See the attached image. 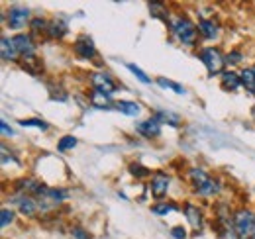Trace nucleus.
I'll use <instances>...</instances> for the list:
<instances>
[{"mask_svg":"<svg viewBox=\"0 0 255 239\" xmlns=\"http://www.w3.org/2000/svg\"><path fill=\"white\" fill-rule=\"evenodd\" d=\"M238 239H255V216L250 210H242L236 214L234 220Z\"/></svg>","mask_w":255,"mask_h":239,"instance_id":"nucleus-1","label":"nucleus"},{"mask_svg":"<svg viewBox=\"0 0 255 239\" xmlns=\"http://www.w3.org/2000/svg\"><path fill=\"white\" fill-rule=\"evenodd\" d=\"M189 175H191V180L192 184H194V188L202 194V196H212V194H216L218 190H220V186H218V182L216 180H212L202 169H191L189 171Z\"/></svg>","mask_w":255,"mask_h":239,"instance_id":"nucleus-2","label":"nucleus"},{"mask_svg":"<svg viewBox=\"0 0 255 239\" xmlns=\"http://www.w3.org/2000/svg\"><path fill=\"white\" fill-rule=\"evenodd\" d=\"M171 28L175 31V35L179 37V41H183V43H187V45H192V43L196 41V26L192 24L191 20H187V18H177V20L171 24Z\"/></svg>","mask_w":255,"mask_h":239,"instance_id":"nucleus-3","label":"nucleus"},{"mask_svg":"<svg viewBox=\"0 0 255 239\" xmlns=\"http://www.w3.org/2000/svg\"><path fill=\"white\" fill-rule=\"evenodd\" d=\"M200 61L206 65V69H208L210 75L222 73L224 63H226V59L222 57V53H220L216 47H204V49L200 51Z\"/></svg>","mask_w":255,"mask_h":239,"instance_id":"nucleus-4","label":"nucleus"},{"mask_svg":"<svg viewBox=\"0 0 255 239\" xmlns=\"http://www.w3.org/2000/svg\"><path fill=\"white\" fill-rule=\"evenodd\" d=\"M28 18H30V10L28 8H24V6H12L10 12H8V26L14 28V30H20V28L26 26Z\"/></svg>","mask_w":255,"mask_h":239,"instance_id":"nucleus-5","label":"nucleus"},{"mask_svg":"<svg viewBox=\"0 0 255 239\" xmlns=\"http://www.w3.org/2000/svg\"><path fill=\"white\" fill-rule=\"evenodd\" d=\"M91 81H93V87H95V90H100V92L114 94V92L118 90L116 83L112 81V77H110L108 73H95V75L91 77Z\"/></svg>","mask_w":255,"mask_h":239,"instance_id":"nucleus-6","label":"nucleus"},{"mask_svg":"<svg viewBox=\"0 0 255 239\" xmlns=\"http://www.w3.org/2000/svg\"><path fill=\"white\" fill-rule=\"evenodd\" d=\"M12 41H14V47H16V51H18V55H22V57L33 55L35 45H33V41L30 35H26V33H18V35L12 37Z\"/></svg>","mask_w":255,"mask_h":239,"instance_id":"nucleus-7","label":"nucleus"},{"mask_svg":"<svg viewBox=\"0 0 255 239\" xmlns=\"http://www.w3.org/2000/svg\"><path fill=\"white\" fill-rule=\"evenodd\" d=\"M75 53H77L81 59H93L96 53L93 39H91V37H79L77 43H75Z\"/></svg>","mask_w":255,"mask_h":239,"instance_id":"nucleus-8","label":"nucleus"},{"mask_svg":"<svg viewBox=\"0 0 255 239\" xmlns=\"http://www.w3.org/2000/svg\"><path fill=\"white\" fill-rule=\"evenodd\" d=\"M135 127H137V131H139L143 137H157L161 133V121L155 118V116L145 120V121H139Z\"/></svg>","mask_w":255,"mask_h":239,"instance_id":"nucleus-9","label":"nucleus"},{"mask_svg":"<svg viewBox=\"0 0 255 239\" xmlns=\"http://www.w3.org/2000/svg\"><path fill=\"white\" fill-rule=\"evenodd\" d=\"M169 190V177L165 173H157L153 179H151V194L155 198H163Z\"/></svg>","mask_w":255,"mask_h":239,"instance_id":"nucleus-10","label":"nucleus"},{"mask_svg":"<svg viewBox=\"0 0 255 239\" xmlns=\"http://www.w3.org/2000/svg\"><path fill=\"white\" fill-rule=\"evenodd\" d=\"M0 55H2V59L4 61L16 59V57H18V51H16V47H14V41H12V39L2 37V41H0Z\"/></svg>","mask_w":255,"mask_h":239,"instance_id":"nucleus-11","label":"nucleus"},{"mask_svg":"<svg viewBox=\"0 0 255 239\" xmlns=\"http://www.w3.org/2000/svg\"><path fill=\"white\" fill-rule=\"evenodd\" d=\"M222 87L226 90H238L240 87H242V79H240V75H236V73H232V71L222 73Z\"/></svg>","mask_w":255,"mask_h":239,"instance_id":"nucleus-12","label":"nucleus"},{"mask_svg":"<svg viewBox=\"0 0 255 239\" xmlns=\"http://www.w3.org/2000/svg\"><path fill=\"white\" fill-rule=\"evenodd\" d=\"M20 212L24 214V216H33L35 212H37V202L33 200V198H30L28 194H24L22 198H20Z\"/></svg>","mask_w":255,"mask_h":239,"instance_id":"nucleus-13","label":"nucleus"},{"mask_svg":"<svg viewBox=\"0 0 255 239\" xmlns=\"http://www.w3.org/2000/svg\"><path fill=\"white\" fill-rule=\"evenodd\" d=\"M114 108L120 110V112H124V114H128V116H137V114H139V106H137L135 102H128V100H118V102H114Z\"/></svg>","mask_w":255,"mask_h":239,"instance_id":"nucleus-14","label":"nucleus"},{"mask_svg":"<svg viewBox=\"0 0 255 239\" xmlns=\"http://www.w3.org/2000/svg\"><path fill=\"white\" fill-rule=\"evenodd\" d=\"M198 30L202 31V35L208 37V39H214L218 35V28H216V24L212 20H200L198 22Z\"/></svg>","mask_w":255,"mask_h":239,"instance_id":"nucleus-15","label":"nucleus"},{"mask_svg":"<svg viewBox=\"0 0 255 239\" xmlns=\"http://www.w3.org/2000/svg\"><path fill=\"white\" fill-rule=\"evenodd\" d=\"M91 102L95 104L96 108H108L110 106V94L100 92V90H93L91 92Z\"/></svg>","mask_w":255,"mask_h":239,"instance_id":"nucleus-16","label":"nucleus"},{"mask_svg":"<svg viewBox=\"0 0 255 239\" xmlns=\"http://www.w3.org/2000/svg\"><path fill=\"white\" fill-rule=\"evenodd\" d=\"M185 212H187V220L191 222V226L198 232L200 228H202V216H200V212H198V208H194V206H187L185 208Z\"/></svg>","mask_w":255,"mask_h":239,"instance_id":"nucleus-17","label":"nucleus"},{"mask_svg":"<svg viewBox=\"0 0 255 239\" xmlns=\"http://www.w3.org/2000/svg\"><path fill=\"white\" fill-rule=\"evenodd\" d=\"M240 79H242V85L250 90V92L255 94V71L254 69H244L242 75H240Z\"/></svg>","mask_w":255,"mask_h":239,"instance_id":"nucleus-18","label":"nucleus"},{"mask_svg":"<svg viewBox=\"0 0 255 239\" xmlns=\"http://www.w3.org/2000/svg\"><path fill=\"white\" fill-rule=\"evenodd\" d=\"M22 67H24L26 71H30L32 75H37V73L41 71V63L37 61V57H35V55H28V57H24Z\"/></svg>","mask_w":255,"mask_h":239,"instance_id":"nucleus-19","label":"nucleus"},{"mask_svg":"<svg viewBox=\"0 0 255 239\" xmlns=\"http://www.w3.org/2000/svg\"><path fill=\"white\" fill-rule=\"evenodd\" d=\"M47 33H49V37H63L65 33H67V26H65L63 22H51L49 24V28H47Z\"/></svg>","mask_w":255,"mask_h":239,"instance_id":"nucleus-20","label":"nucleus"},{"mask_svg":"<svg viewBox=\"0 0 255 239\" xmlns=\"http://www.w3.org/2000/svg\"><path fill=\"white\" fill-rule=\"evenodd\" d=\"M177 206L175 204H167V202H161V204H155L151 206V214H157V216H167L171 212H175Z\"/></svg>","mask_w":255,"mask_h":239,"instance_id":"nucleus-21","label":"nucleus"},{"mask_svg":"<svg viewBox=\"0 0 255 239\" xmlns=\"http://www.w3.org/2000/svg\"><path fill=\"white\" fill-rule=\"evenodd\" d=\"M157 85H159V87H163V89H171V90H175L177 94H185V92H187V90L183 89V87H181L179 83H173V81H167V79H163V77H159V79H157Z\"/></svg>","mask_w":255,"mask_h":239,"instance_id":"nucleus-22","label":"nucleus"},{"mask_svg":"<svg viewBox=\"0 0 255 239\" xmlns=\"http://www.w3.org/2000/svg\"><path fill=\"white\" fill-rule=\"evenodd\" d=\"M75 145H77V139H75L73 135H65V137H61V139H59V143H57V151L65 153V151L73 149Z\"/></svg>","mask_w":255,"mask_h":239,"instance_id":"nucleus-23","label":"nucleus"},{"mask_svg":"<svg viewBox=\"0 0 255 239\" xmlns=\"http://www.w3.org/2000/svg\"><path fill=\"white\" fill-rule=\"evenodd\" d=\"M149 12H151L153 18H161V20L167 22V12H165L163 4H159V2H149Z\"/></svg>","mask_w":255,"mask_h":239,"instance_id":"nucleus-24","label":"nucleus"},{"mask_svg":"<svg viewBox=\"0 0 255 239\" xmlns=\"http://www.w3.org/2000/svg\"><path fill=\"white\" fill-rule=\"evenodd\" d=\"M155 118L159 120V121H167L171 125H179V116L177 114H171V112H165V110H159L155 114Z\"/></svg>","mask_w":255,"mask_h":239,"instance_id":"nucleus-25","label":"nucleus"},{"mask_svg":"<svg viewBox=\"0 0 255 239\" xmlns=\"http://www.w3.org/2000/svg\"><path fill=\"white\" fill-rule=\"evenodd\" d=\"M128 69H129V71H131V73H133V75H135V77H137L141 83H145V85H147V83H151V79H149V77H147V75H145V73H143L139 67H135L133 63H129V65H128Z\"/></svg>","mask_w":255,"mask_h":239,"instance_id":"nucleus-26","label":"nucleus"},{"mask_svg":"<svg viewBox=\"0 0 255 239\" xmlns=\"http://www.w3.org/2000/svg\"><path fill=\"white\" fill-rule=\"evenodd\" d=\"M12 222H14V212L8 208H4L2 212H0V226L6 228V226L12 224Z\"/></svg>","mask_w":255,"mask_h":239,"instance_id":"nucleus-27","label":"nucleus"},{"mask_svg":"<svg viewBox=\"0 0 255 239\" xmlns=\"http://www.w3.org/2000/svg\"><path fill=\"white\" fill-rule=\"evenodd\" d=\"M129 173H131L133 177H137V179H141V177H147V175H149V171H147V169H143V165H139V163H133V165L129 167Z\"/></svg>","mask_w":255,"mask_h":239,"instance_id":"nucleus-28","label":"nucleus"},{"mask_svg":"<svg viewBox=\"0 0 255 239\" xmlns=\"http://www.w3.org/2000/svg\"><path fill=\"white\" fill-rule=\"evenodd\" d=\"M22 125H26V127H39V129H47V123L45 121H41V120H22L20 121Z\"/></svg>","mask_w":255,"mask_h":239,"instance_id":"nucleus-29","label":"nucleus"},{"mask_svg":"<svg viewBox=\"0 0 255 239\" xmlns=\"http://www.w3.org/2000/svg\"><path fill=\"white\" fill-rule=\"evenodd\" d=\"M242 61V55L238 53V51H232L228 57H226V63H230V65H236V63H240Z\"/></svg>","mask_w":255,"mask_h":239,"instance_id":"nucleus-30","label":"nucleus"},{"mask_svg":"<svg viewBox=\"0 0 255 239\" xmlns=\"http://www.w3.org/2000/svg\"><path fill=\"white\" fill-rule=\"evenodd\" d=\"M171 234H173V238H175V239H185V238H187V232H185L183 228H173V232H171Z\"/></svg>","mask_w":255,"mask_h":239,"instance_id":"nucleus-31","label":"nucleus"},{"mask_svg":"<svg viewBox=\"0 0 255 239\" xmlns=\"http://www.w3.org/2000/svg\"><path fill=\"white\" fill-rule=\"evenodd\" d=\"M0 129H2V133H4V135H6V137H10V135H12V129H10V127H8V123H6V121H4V120H2V121H0Z\"/></svg>","mask_w":255,"mask_h":239,"instance_id":"nucleus-32","label":"nucleus"},{"mask_svg":"<svg viewBox=\"0 0 255 239\" xmlns=\"http://www.w3.org/2000/svg\"><path fill=\"white\" fill-rule=\"evenodd\" d=\"M73 236L79 239H89V236H87L85 232H81V228H75V230H73Z\"/></svg>","mask_w":255,"mask_h":239,"instance_id":"nucleus-33","label":"nucleus"},{"mask_svg":"<svg viewBox=\"0 0 255 239\" xmlns=\"http://www.w3.org/2000/svg\"><path fill=\"white\" fill-rule=\"evenodd\" d=\"M254 71H255V69H254Z\"/></svg>","mask_w":255,"mask_h":239,"instance_id":"nucleus-34","label":"nucleus"}]
</instances>
